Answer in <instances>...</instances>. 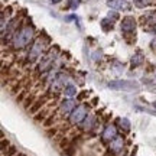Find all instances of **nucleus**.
<instances>
[{
  "mask_svg": "<svg viewBox=\"0 0 156 156\" xmlns=\"http://www.w3.org/2000/svg\"><path fill=\"white\" fill-rule=\"evenodd\" d=\"M32 38H34V29L30 28V26H26V28L20 29L15 35V38H13V46H15V49H22L25 46H28L30 44Z\"/></svg>",
  "mask_w": 156,
  "mask_h": 156,
  "instance_id": "1",
  "label": "nucleus"
},
{
  "mask_svg": "<svg viewBox=\"0 0 156 156\" xmlns=\"http://www.w3.org/2000/svg\"><path fill=\"white\" fill-rule=\"evenodd\" d=\"M75 108V103L74 100H64L61 103V107H59V112H61L62 116H69L73 110Z\"/></svg>",
  "mask_w": 156,
  "mask_h": 156,
  "instance_id": "8",
  "label": "nucleus"
},
{
  "mask_svg": "<svg viewBox=\"0 0 156 156\" xmlns=\"http://www.w3.org/2000/svg\"><path fill=\"white\" fill-rule=\"evenodd\" d=\"M120 127L123 129L124 133H127L129 130H130V122H129L127 119H120Z\"/></svg>",
  "mask_w": 156,
  "mask_h": 156,
  "instance_id": "15",
  "label": "nucleus"
},
{
  "mask_svg": "<svg viewBox=\"0 0 156 156\" xmlns=\"http://www.w3.org/2000/svg\"><path fill=\"white\" fill-rule=\"evenodd\" d=\"M45 103V98H39L35 104H32L30 106V113H36V112H39V108L42 107V104Z\"/></svg>",
  "mask_w": 156,
  "mask_h": 156,
  "instance_id": "14",
  "label": "nucleus"
},
{
  "mask_svg": "<svg viewBox=\"0 0 156 156\" xmlns=\"http://www.w3.org/2000/svg\"><path fill=\"white\" fill-rule=\"evenodd\" d=\"M143 59H145V56H143V54L142 52H137V54H134L133 56H132V67H139V65H142L143 64Z\"/></svg>",
  "mask_w": 156,
  "mask_h": 156,
  "instance_id": "11",
  "label": "nucleus"
},
{
  "mask_svg": "<svg viewBox=\"0 0 156 156\" xmlns=\"http://www.w3.org/2000/svg\"><path fill=\"white\" fill-rule=\"evenodd\" d=\"M123 145H124L123 137H119V136H117L116 139L110 142V149H112V152H114V153H119V152L123 149Z\"/></svg>",
  "mask_w": 156,
  "mask_h": 156,
  "instance_id": "9",
  "label": "nucleus"
},
{
  "mask_svg": "<svg viewBox=\"0 0 156 156\" xmlns=\"http://www.w3.org/2000/svg\"><path fill=\"white\" fill-rule=\"evenodd\" d=\"M107 5H108V7H112L113 10H127V9H130V5L126 0H108Z\"/></svg>",
  "mask_w": 156,
  "mask_h": 156,
  "instance_id": "7",
  "label": "nucleus"
},
{
  "mask_svg": "<svg viewBox=\"0 0 156 156\" xmlns=\"http://www.w3.org/2000/svg\"><path fill=\"white\" fill-rule=\"evenodd\" d=\"M134 29H136V20H134V17H132V16L123 17V20H122L123 34H134Z\"/></svg>",
  "mask_w": 156,
  "mask_h": 156,
  "instance_id": "5",
  "label": "nucleus"
},
{
  "mask_svg": "<svg viewBox=\"0 0 156 156\" xmlns=\"http://www.w3.org/2000/svg\"><path fill=\"white\" fill-rule=\"evenodd\" d=\"M108 17H110V19H113V20H116V19H119V15H117V12H110V13H108Z\"/></svg>",
  "mask_w": 156,
  "mask_h": 156,
  "instance_id": "18",
  "label": "nucleus"
},
{
  "mask_svg": "<svg viewBox=\"0 0 156 156\" xmlns=\"http://www.w3.org/2000/svg\"><path fill=\"white\" fill-rule=\"evenodd\" d=\"M42 51H44V44H42V41L39 39V41L34 42L32 48H30V52H29V56H28L29 62H35V61H36L39 56H41Z\"/></svg>",
  "mask_w": 156,
  "mask_h": 156,
  "instance_id": "4",
  "label": "nucleus"
},
{
  "mask_svg": "<svg viewBox=\"0 0 156 156\" xmlns=\"http://www.w3.org/2000/svg\"><path fill=\"white\" fill-rule=\"evenodd\" d=\"M95 126V117L93 116V114H88V116L84 119L83 122V129L85 130V132H88V130H91V129Z\"/></svg>",
  "mask_w": 156,
  "mask_h": 156,
  "instance_id": "10",
  "label": "nucleus"
},
{
  "mask_svg": "<svg viewBox=\"0 0 156 156\" xmlns=\"http://www.w3.org/2000/svg\"><path fill=\"white\" fill-rule=\"evenodd\" d=\"M80 2L81 0H68V7L69 9H77L78 6H80Z\"/></svg>",
  "mask_w": 156,
  "mask_h": 156,
  "instance_id": "16",
  "label": "nucleus"
},
{
  "mask_svg": "<svg viewBox=\"0 0 156 156\" xmlns=\"http://www.w3.org/2000/svg\"><path fill=\"white\" fill-rule=\"evenodd\" d=\"M59 2H61V0H52V3H54V5H56V3H59Z\"/></svg>",
  "mask_w": 156,
  "mask_h": 156,
  "instance_id": "27",
  "label": "nucleus"
},
{
  "mask_svg": "<svg viewBox=\"0 0 156 156\" xmlns=\"http://www.w3.org/2000/svg\"><path fill=\"white\" fill-rule=\"evenodd\" d=\"M73 153H74V149H73V147H69V149H67V155L73 156Z\"/></svg>",
  "mask_w": 156,
  "mask_h": 156,
  "instance_id": "25",
  "label": "nucleus"
},
{
  "mask_svg": "<svg viewBox=\"0 0 156 156\" xmlns=\"http://www.w3.org/2000/svg\"><path fill=\"white\" fill-rule=\"evenodd\" d=\"M6 146H9V142H6V140H2V151H5Z\"/></svg>",
  "mask_w": 156,
  "mask_h": 156,
  "instance_id": "22",
  "label": "nucleus"
},
{
  "mask_svg": "<svg viewBox=\"0 0 156 156\" xmlns=\"http://www.w3.org/2000/svg\"><path fill=\"white\" fill-rule=\"evenodd\" d=\"M88 94V93H87V91H84V93H81V94L78 95V100H81V98H84V97H85V95Z\"/></svg>",
  "mask_w": 156,
  "mask_h": 156,
  "instance_id": "24",
  "label": "nucleus"
},
{
  "mask_svg": "<svg viewBox=\"0 0 156 156\" xmlns=\"http://www.w3.org/2000/svg\"><path fill=\"white\" fill-rule=\"evenodd\" d=\"M64 94L67 97H73V95L77 94V88L74 85H67V87H64Z\"/></svg>",
  "mask_w": 156,
  "mask_h": 156,
  "instance_id": "13",
  "label": "nucleus"
},
{
  "mask_svg": "<svg viewBox=\"0 0 156 156\" xmlns=\"http://www.w3.org/2000/svg\"><path fill=\"white\" fill-rule=\"evenodd\" d=\"M52 122H54V116L49 117V119H48V120L45 122V126H51V124H52Z\"/></svg>",
  "mask_w": 156,
  "mask_h": 156,
  "instance_id": "20",
  "label": "nucleus"
},
{
  "mask_svg": "<svg viewBox=\"0 0 156 156\" xmlns=\"http://www.w3.org/2000/svg\"><path fill=\"white\" fill-rule=\"evenodd\" d=\"M108 87L112 90H119V91H136L139 90V83L136 81H129V80H119V81H110Z\"/></svg>",
  "mask_w": 156,
  "mask_h": 156,
  "instance_id": "2",
  "label": "nucleus"
},
{
  "mask_svg": "<svg viewBox=\"0 0 156 156\" xmlns=\"http://www.w3.org/2000/svg\"><path fill=\"white\" fill-rule=\"evenodd\" d=\"M16 156H26V155H23V153H19V155H16Z\"/></svg>",
  "mask_w": 156,
  "mask_h": 156,
  "instance_id": "28",
  "label": "nucleus"
},
{
  "mask_svg": "<svg viewBox=\"0 0 156 156\" xmlns=\"http://www.w3.org/2000/svg\"><path fill=\"white\" fill-rule=\"evenodd\" d=\"M151 46H152V49H153V51H155V52H156V39H153V41H152Z\"/></svg>",
  "mask_w": 156,
  "mask_h": 156,
  "instance_id": "23",
  "label": "nucleus"
},
{
  "mask_svg": "<svg viewBox=\"0 0 156 156\" xmlns=\"http://www.w3.org/2000/svg\"><path fill=\"white\" fill-rule=\"evenodd\" d=\"M87 113H88V106L87 104H78V106H75L73 113L69 114V123L71 124L83 123L84 119L87 117Z\"/></svg>",
  "mask_w": 156,
  "mask_h": 156,
  "instance_id": "3",
  "label": "nucleus"
},
{
  "mask_svg": "<svg viewBox=\"0 0 156 156\" xmlns=\"http://www.w3.org/2000/svg\"><path fill=\"white\" fill-rule=\"evenodd\" d=\"M15 153H16V147H15V146H10V147L7 149V152H6L7 156H12V155H15Z\"/></svg>",
  "mask_w": 156,
  "mask_h": 156,
  "instance_id": "17",
  "label": "nucleus"
},
{
  "mask_svg": "<svg viewBox=\"0 0 156 156\" xmlns=\"http://www.w3.org/2000/svg\"><path fill=\"white\" fill-rule=\"evenodd\" d=\"M32 100H34L32 97H28V98H26V101H25V107H29V104L32 103Z\"/></svg>",
  "mask_w": 156,
  "mask_h": 156,
  "instance_id": "21",
  "label": "nucleus"
},
{
  "mask_svg": "<svg viewBox=\"0 0 156 156\" xmlns=\"http://www.w3.org/2000/svg\"><path fill=\"white\" fill-rule=\"evenodd\" d=\"M23 97H25V94H23V93H22V94H20V95H19V97H17V101H22V98H23Z\"/></svg>",
  "mask_w": 156,
  "mask_h": 156,
  "instance_id": "26",
  "label": "nucleus"
},
{
  "mask_svg": "<svg viewBox=\"0 0 156 156\" xmlns=\"http://www.w3.org/2000/svg\"><path fill=\"white\" fill-rule=\"evenodd\" d=\"M101 28H103V30L104 32H110V30H113V22L110 17H107V19H103L101 20Z\"/></svg>",
  "mask_w": 156,
  "mask_h": 156,
  "instance_id": "12",
  "label": "nucleus"
},
{
  "mask_svg": "<svg viewBox=\"0 0 156 156\" xmlns=\"http://www.w3.org/2000/svg\"><path fill=\"white\" fill-rule=\"evenodd\" d=\"M116 137H117V127L116 126H114V124H108V126H106L104 132H103V134H101L103 142H112V140H114Z\"/></svg>",
  "mask_w": 156,
  "mask_h": 156,
  "instance_id": "6",
  "label": "nucleus"
},
{
  "mask_svg": "<svg viewBox=\"0 0 156 156\" xmlns=\"http://www.w3.org/2000/svg\"><path fill=\"white\" fill-rule=\"evenodd\" d=\"M146 5H147V0H137L136 2V6H139V7H143Z\"/></svg>",
  "mask_w": 156,
  "mask_h": 156,
  "instance_id": "19",
  "label": "nucleus"
},
{
  "mask_svg": "<svg viewBox=\"0 0 156 156\" xmlns=\"http://www.w3.org/2000/svg\"><path fill=\"white\" fill-rule=\"evenodd\" d=\"M153 107H155V108H156V101H155V103H153Z\"/></svg>",
  "mask_w": 156,
  "mask_h": 156,
  "instance_id": "29",
  "label": "nucleus"
}]
</instances>
